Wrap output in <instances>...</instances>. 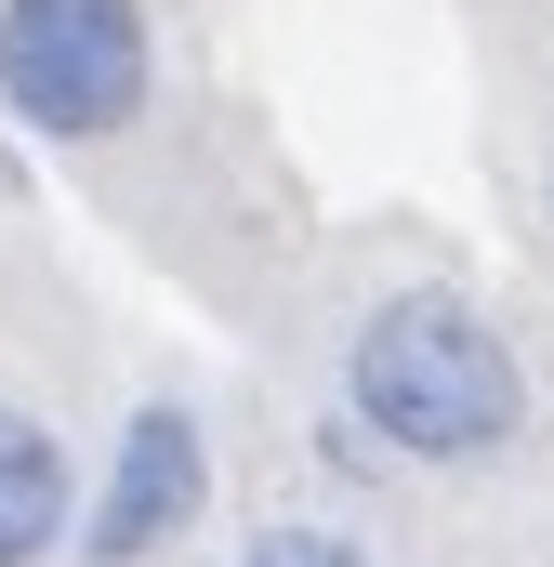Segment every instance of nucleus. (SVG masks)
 Here are the masks:
<instances>
[{
    "label": "nucleus",
    "mask_w": 554,
    "mask_h": 567,
    "mask_svg": "<svg viewBox=\"0 0 554 567\" xmlns=\"http://www.w3.org/2000/svg\"><path fill=\"white\" fill-rule=\"evenodd\" d=\"M343 396H357V423L383 435L397 462H502L529 435V370H515L502 317L462 303V290L370 303L357 357H343Z\"/></svg>",
    "instance_id": "1"
},
{
    "label": "nucleus",
    "mask_w": 554,
    "mask_h": 567,
    "mask_svg": "<svg viewBox=\"0 0 554 567\" xmlns=\"http://www.w3.org/2000/svg\"><path fill=\"white\" fill-rule=\"evenodd\" d=\"M158 93L145 0H0V106L40 145H106Z\"/></svg>",
    "instance_id": "2"
},
{
    "label": "nucleus",
    "mask_w": 554,
    "mask_h": 567,
    "mask_svg": "<svg viewBox=\"0 0 554 567\" xmlns=\"http://www.w3.org/2000/svg\"><path fill=\"white\" fill-rule=\"evenodd\" d=\"M198 502H212V435L185 396H145L106 449V475H93V502L66 515V542H80V567H145L198 528Z\"/></svg>",
    "instance_id": "3"
},
{
    "label": "nucleus",
    "mask_w": 554,
    "mask_h": 567,
    "mask_svg": "<svg viewBox=\"0 0 554 567\" xmlns=\"http://www.w3.org/2000/svg\"><path fill=\"white\" fill-rule=\"evenodd\" d=\"M80 515V462L40 410H0V567H40Z\"/></svg>",
    "instance_id": "4"
},
{
    "label": "nucleus",
    "mask_w": 554,
    "mask_h": 567,
    "mask_svg": "<svg viewBox=\"0 0 554 567\" xmlns=\"http://www.w3.org/2000/svg\"><path fill=\"white\" fill-rule=\"evenodd\" d=\"M238 567H370V542H357V528H304V515H277V528L238 542Z\"/></svg>",
    "instance_id": "5"
}]
</instances>
